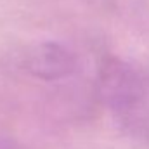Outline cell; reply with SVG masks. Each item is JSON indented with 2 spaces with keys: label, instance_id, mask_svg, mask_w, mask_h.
<instances>
[{
  "label": "cell",
  "instance_id": "obj_2",
  "mask_svg": "<svg viewBox=\"0 0 149 149\" xmlns=\"http://www.w3.org/2000/svg\"><path fill=\"white\" fill-rule=\"evenodd\" d=\"M101 92L113 106H128L139 97L141 83L127 64L111 59L101 68Z\"/></svg>",
  "mask_w": 149,
  "mask_h": 149
},
{
  "label": "cell",
  "instance_id": "obj_1",
  "mask_svg": "<svg viewBox=\"0 0 149 149\" xmlns=\"http://www.w3.org/2000/svg\"><path fill=\"white\" fill-rule=\"evenodd\" d=\"M23 66L28 73L40 80H61L76 70V57L71 50L56 42H43L24 54Z\"/></svg>",
  "mask_w": 149,
  "mask_h": 149
}]
</instances>
